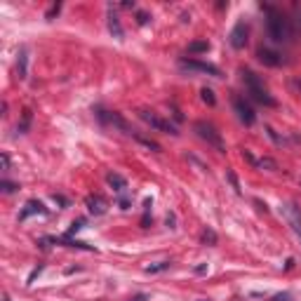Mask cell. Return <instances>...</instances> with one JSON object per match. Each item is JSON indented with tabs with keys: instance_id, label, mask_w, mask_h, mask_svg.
<instances>
[{
	"instance_id": "1",
	"label": "cell",
	"mask_w": 301,
	"mask_h": 301,
	"mask_svg": "<svg viewBox=\"0 0 301 301\" xmlns=\"http://www.w3.org/2000/svg\"><path fill=\"white\" fill-rule=\"evenodd\" d=\"M266 29H269L271 40L275 43H287L292 38V26L290 22L275 10H269V19H266Z\"/></svg>"
},
{
	"instance_id": "2",
	"label": "cell",
	"mask_w": 301,
	"mask_h": 301,
	"mask_svg": "<svg viewBox=\"0 0 301 301\" xmlns=\"http://www.w3.org/2000/svg\"><path fill=\"white\" fill-rule=\"evenodd\" d=\"M242 80H245V85H247V92L252 94V99L254 101H259V104H264V106H275L278 101L269 94V90L264 87V83L259 80L257 75L252 73V71H242Z\"/></svg>"
},
{
	"instance_id": "3",
	"label": "cell",
	"mask_w": 301,
	"mask_h": 301,
	"mask_svg": "<svg viewBox=\"0 0 301 301\" xmlns=\"http://www.w3.org/2000/svg\"><path fill=\"white\" fill-rule=\"evenodd\" d=\"M195 132H198L200 139L207 141L210 146H214L216 150H221V153L226 150V144H224V139H221V134L214 129V125H210V122H205V120H198V122H195Z\"/></svg>"
},
{
	"instance_id": "4",
	"label": "cell",
	"mask_w": 301,
	"mask_h": 301,
	"mask_svg": "<svg viewBox=\"0 0 301 301\" xmlns=\"http://www.w3.org/2000/svg\"><path fill=\"white\" fill-rule=\"evenodd\" d=\"M139 118L144 120V122H149L153 129H160V132H165V134H172V137H177L179 132H177V127H174L170 120H162L158 118L155 113H150V111H139Z\"/></svg>"
},
{
	"instance_id": "5",
	"label": "cell",
	"mask_w": 301,
	"mask_h": 301,
	"mask_svg": "<svg viewBox=\"0 0 301 301\" xmlns=\"http://www.w3.org/2000/svg\"><path fill=\"white\" fill-rule=\"evenodd\" d=\"M282 216L287 219V224L292 226V231L301 238V207L297 203H282Z\"/></svg>"
},
{
	"instance_id": "6",
	"label": "cell",
	"mask_w": 301,
	"mask_h": 301,
	"mask_svg": "<svg viewBox=\"0 0 301 301\" xmlns=\"http://www.w3.org/2000/svg\"><path fill=\"white\" fill-rule=\"evenodd\" d=\"M233 108H236V113H238V118H240V122H245L247 127H252V125H254V120H257V113H254V108L249 106V104L242 97H236V99H233Z\"/></svg>"
},
{
	"instance_id": "7",
	"label": "cell",
	"mask_w": 301,
	"mask_h": 301,
	"mask_svg": "<svg viewBox=\"0 0 301 301\" xmlns=\"http://www.w3.org/2000/svg\"><path fill=\"white\" fill-rule=\"evenodd\" d=\"M181 68H188V71H198V73H207L212 78H221V71L216 68L214 64H207V61H198V59H183Z\"/></svg>"
},
{
	"instance_id": "8",
	"label": "cell",
	"mask_w": 301,
	"mask_h": 301,
	"mask_svg": "<svg viewBox=\"0 0 301 301\" xmlns=\"http://www.w3.org/2000/svg\"><path fill=\"white\" fill-rule=\"evenodd\" d=\"M247 24L245 22H238L236 26H233V31H231V35H228V43H231V47H236V50H242L245 45H247Z\"/></svg>"
},
{
	"instance_id": "9",
	"label": "cell",
	"mask_w": 301,
	"mask_h": 301,
	"mask_svg": "<svg viewBox=\"0 0 301 301\" xmlns=\"http://www.w3.org/2000/svg\"><path fill=\"white\" fill-rule=\"evenodd\" d=\"M97 116H99L101 120H106V122H111L113 127H118V129H122V132H127V134H132V132H134V129L129 127V125L125 122V120L120 118V113H116V111H113V113H111V111H99Z\"/></svg>"
},
{
	"instance_id": "10",
	"label": "cell",
	"mask_w": 301,
	"mask_h": 301,
	"mask_svg": "<svg viewBox=\"0 0 301 301\" xmlns=\"http://www.w3.org/2000/svg\"><path fill=\"white\" fill-rule=\"evenodd\" d=\"M85 205H87V210H90V214H104L106 212V207H108V203L101 198V195H87V200H85Z\"/></svg>"
},
{
	"instance_id": "11",
	"label": "cell",
	"mask_w": 301,
	"mask_h": 301,
	"mask_svg": "<svg viewBox=\"0 0 301 301\" xmlns=\"http://www.w3.org/2000/svg\"><path fill=\"white\" fill-rule=\"evenodd\" d=\"M31 214H47V210H45V205L40 200H29L26 207L22 210V214H19V221H26Z\"/></svg>"
},
{
	"instance_id": "12",
	"label": "cell",
	"mask_w": 301,
	"mask_h": 301,
	"mask_svg": "<svg viewBox=\"0 0 301 301\" xmlns=\"http://www.w3.org/2000/svg\"><path fill=\"white\" fill-rule=\"evenodd\" d=\"M257 57L264 66H280L282 64V57H280L278 52H273V50H266V47H261L257 52Z\"/></svg>"
},
{
	"instance_id": "13",
	"label": "cell",
	"mask_w": 301,
	"mask_h": 301,
	"mask_svg": "<svg viewBox=\"0 0 301 301\" xmlns=\"http://www.w3.org/2000/svg\"><path fill=\"white\" fill-rule=\"evenodd\" d=\"M106 181H108V186H111L113 191H118V193H122V191L127 188V179H125L122 174H118V172H108Z\"/></svg>"
},
{
	"instance_id": "14",
	"label": "cell",
	"mask_w": 301,
	"mask_h": 301,
	"mask_svg": "<svg viewBox=\"0 0 301 301\" xmlns=\"http://www.w3.org/2000/svg\"><path fill=\"white\" fill-rule=\"evenodd\" d=\"M108 31L113 33V38H118V40H122L125 38V31H122V24H120L118 14H108Z\"/></svg>"
},
{
	"instance_id": "15",
	"label": "cell",
	"mask_w": 301,
	"mask_h": 301,
	"mask_svg": "<svg viewBox=\"0 0 301 301\" xmlns=\"http://www.w3.org/2000/svg\"><path fill=\"white\" fill-rule=\"evenodd\" d=\"M17 73H19V78H26V73H29V52L26 50H22L19 52V59H17Z\"/></svg>"
},
{
	"instance_id": "16",
	"label": "cell",
	"mask_w": 301,
	"mask_h": 301,
	"mask_svg": "<svg viewBox=\"0 0 301 301\" xmlns=\"http://www.w3.org/2000/svg\"><path fill=\"white\" fill-rule=\"evenodd\" d=\"M210 50V43L207 40H193V43L188 45V54H203Z\"/></svg>"
},
{
	"instance_id": "17",
	"label": "cell",
	"mask_w": 301,
	"mask_h": 301,
	"mask_svg": "<svg viewBox=\"0 0 301 301\" xmlns=\"http://www.w3.org/2000/svg\"><path fill=\"white\" fill-rule=\"evenodd\" d=\"M132 137H134V139L139 141V144H144V146H149L150 150H160V144H155L153 139H146V137H141L139 132H132Z\"/></svg>"
},
{
	"instance_id": "18",
	"label": "cell",
	"mask_w": 301,
	"mask_h": 301,
	"mask_svg": "<svg viewBox=\"0 0 301 301\" xmlns=\"http://www.w3.org/2000/svg\"><path fill=\"white\" fill-rule=\"evenodd\" d=\"M257 167H261V170H271V172H275V170H278V162L273 160V158H261V160H257Z\"/></svg>"
},
{
	"instance_id": "19",
	"label": "cell",
	"mask_w": 301,
	"mask_h": 301,
	"mask_svg": "<svg viewBox=\"0 0 301 301\" xmlns=\"http://www.w3.org/2000/svg\"><path fill=\"white\" fill-rule=\"evenodd\" d=\"M172 261H158V264H149L146 266V273H160V271H167Z\"/></svg>"
},
{
	"instance_id": "20",
	"label": "cell",
	"mask_w": 301,
	"mask_h": 301,
	"mask_svg": "<svg viewBox=\"0 0 301 301\" xmlns=\"http://www.w3.org/2000/svg\"><path fill=\"white\" fill-rule=\"evenodd\" d=\"M200 97H203V101H205V104H210V106H214V104H216L214 92H212L210 87H203V90H200Z\"/></svg>"
},
{
	"instance_id": "21",
	"label": "cell",
	"mask_w": 301,
	"mask_h": 301,
	"mask_svg": "<svg viewBox=\"0 0 301 301\" xmlns=\"http://www.w3.org/2000/svg\"><path fill=\"white\" fill-rule=\"evenodd\" d=\"M216 240H219V238H216L214 231H212V228H205L203 231V242L205 245H216Z\"/></svg>"
},
{
	"instance_id": "22",
	"label": "cell",
	"mask_w": 301,
	"mask_h": 301,
	"mask_svg": "<svg viewBox=\"0 0 301 301\" xmlns=\"http://www.w3.org/2000/svg\"><path fill=\"white\" fill-rule=\"evenodd\" d=\"M29 125H31V111H29V108H26V111H24V120H22V125H17V132H26V129H29Z\"/></svg>"
},
{
	"instance_id": "23",
	"label": "cell",
	"mask_w": 301,
	"mask_h": 301,
	"mask_svg": "<svg viewBox=\"0 0 301 301\" xmlns=\"http://www.w3.org/2000/svg\"><path fill=\"white\" fill-rule=\"evenodd\" d=\"M0 188H2V193H14L19 186H17V183H10V181H2L0 183Z\"/></svg>"
},
{
	"instance_id": "24",
	"label": "cell",
	"mask_w": 301,
	"mask_h": 301,
	"mask_svg": "<svg viewBox=\"0 0 301 301\" xmlns=\"http://www.w3.org/2000/svg\"><path fill=\"white\" fill-rule=\"evenodd\" d=\"M83 226H85V219H78V221H73V224H71V228H68V236H73L75 231H80Z\"/></svg>"
},
{
	"instance_id": "25",
	"label": "cell",
	"mask_w": 301,
	"mask_h": 301,
	"mask_svg": "<svg viewBox=\"0 0 301 301\" xmlns=\"http://www.w3.org/2000/svg\"><path fill=\"white\" fill-rule=\"evenodd\" d=\"M228 181L233 183V188H236V193H240V183H238V179H236V174H233V172H228Z\"/></svg>"
},
{
	"instance_id": "26",
	"label": "cell",
	"mask_w": 301,
	"mask_h": 301,
	"mask_svg": "<svg viewBox=\"0 0 301 301\" xmlns=\"http://www.w3.org/2000/svg\"><path fill=\"white\" fill-rule=\"evenodd\" d=\"M59 7H61V5H52V7H50V12L45 14V19H52L54 14H59Z\"/></svg>"
},
{
	"instance_id": "27",
	"label": "cell",
	"mask_w": 301,
	"mask_h": 301,
	"mask_svg": "<svg viewBox=\"0 0 301 301\" xmlns=\"http://www.w3.org/2000/svg\"><path fill=\"white\" fill-rule=\"evenodd\" d=\"M137 22L144 26V24H149V14L146 12H137Z\"/></svg>"
},
{
	"instance_id": "28",
	"label": "cell",
	"mask_w": 301,
	"mask_h": 301,
	"mask_svg": "<svg viewBox=\"0 0 301 301\" xmlns=\"http://www.w3.org/2000/svg\"><path fill=\"white\" fill-rule=\"evenodd\" d=\"M129 301H149V294H144V292H141V294H134Z\"/></svg>"
},
{
	"instance_id": "29",
	"label": "cell",
	"mask_w": 301,
	"mask_h": 301,
	"mask_svg": "<svg viewBox=\"0 0 301 301\" xmlns=\"http://www.w3.org/2000/svg\"><path fill=\"white\" fill-rule=\"evenodd\" d=\"M290 299H292L290 294H278V297H273L271 301H290Z\"/></svg>"
},
{
	"instance_id": "30",
	"label": "cell",
	"mask_w": 301,
	"mask_h": 301,
	"mask_svg": "<svg viewBox=\"0 0 301 301\" xmlns=\"http://www.w3.org/2000/svg\"><path fill=\"white\" fill-rule=\"evenodd\" d=\"M2 167H5V170H10V158H7L5 153H2Z\"/></svg>"
},
{
	"instance_id": "31",
	"label": "cell",
	"mask_w": 301,
	"mask_h": 301,
	"mask_svg": "<svg viewBox=\"0 0 301 301\" xmlns=\"http://www.w3.org/2000/svg\"><path fill=\"white\" fill-rule=\"evenodd\" d=\"M2 301H12V299H10V294H5V297H2Z\"/></svg>"
}]
</instances>
